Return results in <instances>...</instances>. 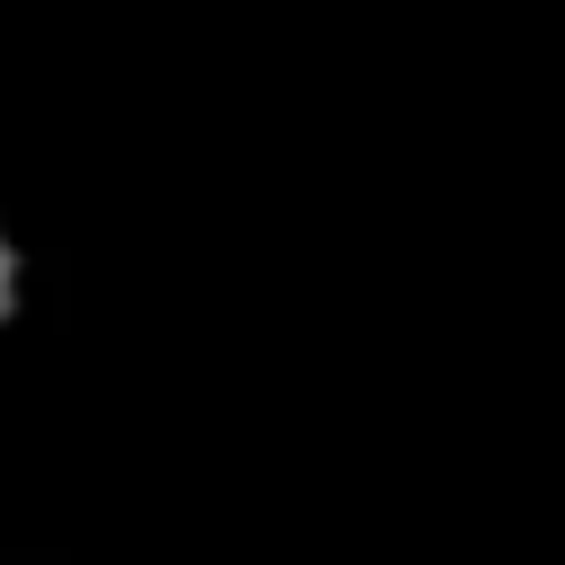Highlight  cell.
<instances>
[{
    "label": "cell",
    "mask_w": 565,
    "mask_h": 565,
    "mask_svg": "<svg viewBox=\"0 0 565 565\" xmlns=\"http://www.w3.org/2000/svg\"><path fill=\"white\" fill-rule=\"evenodd\" d=\"M0 565H26V556H18V547H0Z\"/></svg>",
    "instance_id": "obj_2"
},
{
    "label": "cell",
    "mask_w": 565,
    "mask_h": 565,
    "mask_svg": "<svg viewBox=\"0 0 565 565\" xmlns=\"http://www.w3.org/2000/svg\"><path fill=\"white\" fill-rule=\"evenodd\" d=\"M35 282H44L35 230H26V212L0 194V371H9V353L26 344V327H35Z\"/></svg>",
    "instance_id": "obj_1"
}]
</instances>
